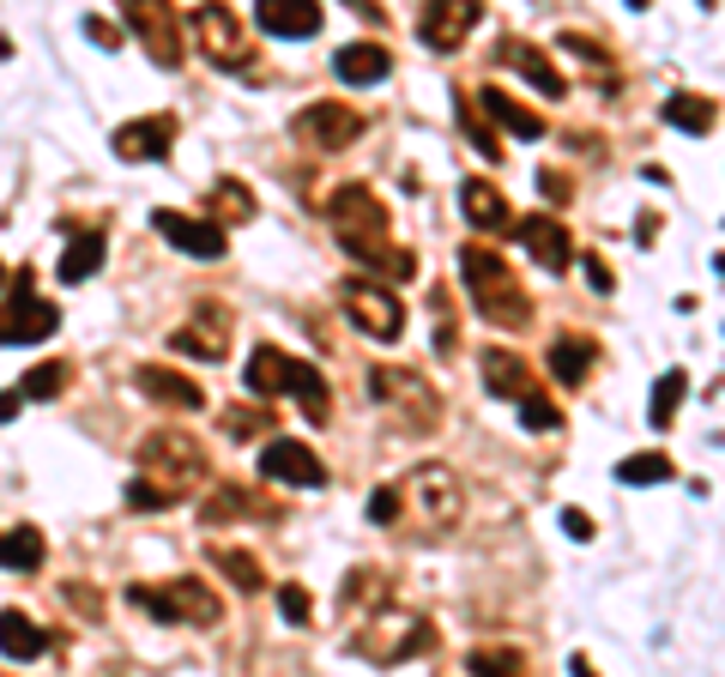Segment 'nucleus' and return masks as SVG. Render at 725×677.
<instances>
[{
	"label": "nucleus",
	"instance_id": "42",
	"mask_svg": "<svg viewBox=\"0 0 725 677\" xmlns=\"http://www.w3.org/2000/svg\"><path fill=\"white\" fill-rule=\"evenodd\" d=\"M224 430H230V436H254V430H272V411H224Z\"/></svg>",
	"mask_w": 725,
	"mask_h": 677
},
{
	"label": "nucleus",
	"instance_id": "29",
	"mask_svg": "<svg viewBox=\"0 0 725 677\" xmlns=\"http://www.w3.org/2000/svg\"><path fill=\"white\" fill-rule=\"evenodd\" d=\"M206 563L218 569L224 580L237 592H260L266 587V569H260V557H249V550H230V545H212L206 550Z\"/></svg>",
	"mask_w": 725,
	"mask_h": 677
},
{
	"label": "nucleus",
	"instance_id": "46",
	"mask_svg": "<svg viewBox=\"0 0 725 677\" xmlns=\"http://www.w3.org/2000/svg\"><path fill=\"white\" fill-rule=\"evenodd\" d=\"M127 502H133V508H176L164 490H157V484H145V478H133V484H127Z\"/></svg>",
	"mask_w": 725,
	"mask_h": 677
},
{
	"label": "nucleus",
	"instance_id": "7",
	"mask_svg": "<svg viewBox=\"0 0 725 677\" xmlns=\"http://www.w3.org/2000/svg\"><path fill=\"white\" fill-rule=\"evenodd\" d=\"M127 599L140 611H152L157 623H194V629H212V623H218V592L200 587L194 575L164 580V587H133Z\"/></svg>",
	"mask_w": 725,
	"mask_h": 677
},
{
	"label": "nucleus",
	"instance_id": "5",
	"mask_svg": "<svg viewBox=\"0 0 725 677\" xmlns=\"http://www.w3.org/2000/svg\"><path fill=\"white\" fill-rule=\"evenodd\" d=\"M399 490V508H411L418 514V526H430V533H447V526L460 521V478H454V465L430 460L418 465L405 484H393Z\"/></svg>",
	"mask_w": 725,
	"mask_h": 677
},
{
	"label": "nucleus",
	"instance_id": "49",
	"mask_svg": "<svg viewBox=\"0 0 725 677\" xmlns=\"http://www.w3.org/2000/svg\"><path fill=\"white\" fill-rule=\"evenodd\" d=\"M85 37L103 42V49H122V30H115L110 18H85Z\"/></svg>",
	"mask_w": 725,
	"mask_h": 677
},
{
	"label": "nucleus",
	"instance_id": "17",
	"mask_svg": "<svg viewBox=\"0 0 725 677\" xmlns=\"http://www.w3.org/2000/svg\"><path fill=\"white\" fill-rule=\"evenodd\" d=\"M169 140H176V115H140V122L115 127V157L127 164H152V157H169Z\"/></svg>",
	"mask_w": 725,
	"mask_h": 677
},
{
	"label": "nucleus",
	"instance_id": "14",
	"mask_svg": "<svg viewBox=\"0 0 725 677\" xmlns=\"http://www.w3.org/2000/svg\"><path fill=\"white\" fill-rule=\"evenodd\" d=\"M478 18H484L478 0H435V7H423V13H418V37H423V49L447 55V49H460V42L472 37Z\"/></svg>",
	"mask_w": 725,
	"mask_h": 677
},
{
	"label": "nucleus",
	"instance_id": "26",
	"mask_svg": "<svg viewBox=\"0 0 725 677\" xmlns=\"http://www.w3.org/2000/svg\"><path fill=\"white\" fill-rule=\"evenodd\" d=\"M460 212L478 230H503L508 225V194L496 182H484V176H466L460 182Z\"/></svg>",
	"mask_w": 725,
	"mask_h": 677
},
{
	"label": "nucleus",
	"instance_id": "41",
	"mask_svg": "<svg viewBox=\"0 0 725 677\" xmlns=\"http://www.w3.org/2000/svg\"><path fill=\"white\" fill-rule=\"evenodd\" d=\"M345 605H357V599H369V605H381V569H357V575L345 580Z\"/></svg>",
	"mask_w": 725,
	"mask_h": 677
},
{
	"label": "nucleus",
	"instance_id": "38",
	"mask_svg": "<svg viewBox=\"0 0 725 677\" xmlns=\"http://www.w3.org/2000/svg\"><path fill=\"white\" fill-rule=\"evenodd\" d=\"M684 387H689V375H684V369H665V375L653 381V406H647V411H653V423H659V430H665V423L677 418V406H684Z\"/></svg>",
	"mask_w": 725,
	"mask_h": 677
},
{
	"label": "nucleus",
	"instance_id": "30",
	"mask_svg": "<svg viewBox=\"0 0 725 677\" xmlns=\"http://www.w3.org/2000/svg\"><path fill=\"white\" fill-rule=\"evenodd\" d=\"M98 267H103V230H79V237L67 242L55 272H61V284H85Z\"/></svg>",
	"mask_w": 725,
	"mask_h": 677
},
{
	"label": "nucleus",
	"instance_id": "3",
	"mask_svg": "<svg viewBox=\"0 0 725 677\" xmlns=\"http://www.w3.org/2000/svg\"><path fill=\"white\" fill-rule=\"evenodd\" d=\"M242 375H249V394L254 399L296 394V406H303L315 423H327V411H333V387H327V375H321V369H308V363H296V357H284L279 345H260Z\"/></svg>",
	"mask_w": 725,
	"mask_h": 677
},
{
	"label": "nucleus",
	"instance_id": "12",
	"mask_svg": "<svg viewBox=\"0 0 725 677\" xmlns=\"http://www.w3.org/2000/svg\"><path fill=\"white\" fill-rule=\"evenodd\" d=\"M122 18H127V30L145 42V55H152L157 67H181V30H176L169 7H157V0H127Z\"/></svg>",
	"mask_w": 725,
	"mask_h": 677
},
{
	"label": "nucleus",
	"instance_id": "47",
	"mask_svg": "<svg viewBox=\"0 0 725 677\" xmlns=\"http://www.w3.org/2000/svg\"><path fill=\"white\" fill-rule=\"evenodd\" d=\"M435 352H454V327H447V291H435Z\"/></svg>",
	"mask_w": 725,
	"mask_h": 677
},
{
	"label": "nucleus",
	"instance_id": "2",
	"mask_svg": "<svg viewBox=\"0 0 725 677\" xmlns=\"http://www.w3.org/2000/svg\"><path fill=\"white\" fill-rule=\"evenodd\" d=\"M460 272H466V284H472V303H478V315H484L489 327H526L532 321V296H526V284L508 272V260L496 248H484V242H466L460 248Z\"/></svg>",
	"mask_w": 725,
	"mask_h": 677
},
{
	"label": "nucleus",
	"instance_id": "44",
	"mask_svg": "<svg viewBox=\"0 0 725 677\" xmlns=\"http://www.w3.org/2000/svg\"><path fill=\"white\" fill-rule=\"evenodd\" d=\"M279 617L284 623H308V592L303 587H279Z\"/></svg>",
	"mask_w": 725,
	"mask_h": 677
},
{
	"label": "nucleus",
	"instance_id": "37",
	"mask_svg": "<svg viewBox=\"0 0 725 677\" xmlns=\"http://www.w3.org/2000/svg\"><path fill=\"white\" fill-rule=\"evenodd\" d=\"M671 478V460L665 454H628V460H616V484H665Z\"/></svg>",
	"mask_w": 725,
	"mask_h": 677
},
{
	"label": "nucleus",
	"instance_id": "39",
	"mask_svg": "<svg viewBox=\"0 0 725 677\" xmlns=\"http://www.w3.org/2000/svg\"><path fill=\"white\" fill-rule=\"evenodd\" d=\"M460 127H466V140H472V145H478V152H484V157H489V164H503V157H508V152H503V145H496V133H489V127H484V115H478V110H472V103H460Z\"/></svg>",
	"mask_w": 725,
	"mask_h": 677
},
{
	"label": "nucleus",
	"instance_id": "33",
	"mask_svg": "<svg viewBox=\"0 0 725 677\" xmlns=\"http://www.w3.org/2000/svg\"><path fill=\"white\" fill-rule=\"evenodd\" d=\"M212 212H218L224 225H254V194H249V182H237V176H218V188H212ZM212 218V225H218Z\"/></svg>",
	"mask_w": 725,
	"mask_h": 677
},
{
	"label": "nucleus",
	"instance_id": "48",
	"mask_svg": "<svg viewBox=\"0 0 725 677\" xmlns=\"http://www.w3.org/2000/svg\"><path fill=\"white\" fill-rule=\"evenodd\" d=\"M538 188H544V194H550V200H557V206H562V200L574 194V182H569V176H562V169H538Z\"/></svg>",
	"mask_w": 725,
	"mask_h": 677
},
{
	"label": "nucleus",
	"instance_id": "15",
	"mask_svg": "<svg viewBox=\"0 0 725 677\" xmlns=\"http://www.w3.org/2000/svg\"><path fill=\"white\" fill-rule=\"evenodd\" d=\"M260 478L321 490V484H327V465L315 460V448H308V442H266V448H260Z\"/></svg>",
	"mask_w": 725,
	"mask_h": 677
},
{
	"label": "nucleus",
	"instance_id": "31",
	"mask_svg": "<svg viewBox=\"0 0 725 677\" xmlns=\"http://www.w3.org/2000/svg\"><path fill=\"white\" fill-rule=\"evenodd\" d=\"M665 115L677 133H713V122H720V110H713V98H696V91H677V98L665 103Z\"/></svg>",
	"mask_w": 725,
	"mask_h": 677
},
{
	"label": "nucleus",
	"instance_id": "24",
	"mask_svg": "<svg viewBox=\"0 0 725 677\" xmlns=\"http://www.w3.org/2000/svg\"><path fill=\"white\" fill-rule=\"evenodd\" d=\"M333 73L345 85H381L393 73V55L381 49V42H345V49L333 55Z\"/></svg>",
	"mask_w": 725,
	"mask_h": 677
},
{
	"label": "nucleus",
	"instance_id": "11",
	"mask_svg": "<svg viewBox=\"0 0 725 677\" xmlns=\"http://www.w3.org/2000/svg\"><path fill=\"white\" fill-rule=\"evenodd\" d=\"M430 648H435V629L423 617H387V623H376V629H362V641H357V653H369L376 665H399V660L430 653Z\"/></svg>",
	"mask_w": 725,
	"mask_h": 677
},
{
	"label": "nucleus",
	"instance_id": "25",
	"mask_svg": "<svg viewBox=\"0 0 725 677\" xmlns=\"http://www.w3.org/2000/svg\"><path fill=\"white\" fill-rule=\"evenodd\" d=\"M496 61H508V67L514 73H526L532 85H538L544 98H562V91H569V85H562V73L550 67V61L538 55V49H532L526 37H503V49H496Z\"/></svg>",
	"mask_w": 725,
	"mask_h": 677
},
{
	"label": "nucleus",
	"instance_id": "22",
	"mask_svg": "<svg viewBox=\"0 0 725 677\" xmlns=\"http://www.w3.org/2000/svg\"><path fill=\"white\" fill-rule=\"evenodd\" d=\"M254 25L266 37H315L321 30V7L315 0H260L254 7Z\"/></svg>",
	"mask_w": 725,
	"mask_h": 677
},
{
	"label": "nucleus",
	"instance_id": "34",
	"mask_svg": "<svg viewBox=\"0 0 725 677\" xmlns=\"http://www.w3.org/2000/svg\"><path fill=\"white\" fill-rule=\"evenodd\" d=\"M466 672L472 677H526V660L514 648H472L466 653Z\"/></svg>",
	"mask_w": 725,
	"mask_h": 677
},
{
	"label": "nucleus",
	"instance_id": "45",
	"mask_svg": "<svg viewBox=\"0 0 725 677\" xmlns=\"http://www.w3.org/2000/svg\"><path fill=\"white\" fill-rule=\"evenodd\" d=\"M562 49H574V55L586 61V67H605V49L593 37H581V30H562Z\"/></svg>",
	"mask_w": 725,
	"mask_h": 677
},
{
	"label": "nucleus",
	"instance_id": "36",
	"mask_svg": "<svg viewBox=\"0 0 725 677\" xmlns=\"http://www.w3.org/2000/svg\"><path fill=\"white\" fill-rule=\"evenodd\" d=\"M61 387H67V363H61V357H49V363L25 369V381H18L13 394H18V399H55Z\"/></svg>",
	"mask_w": 725,
	"mask_h": 677
},
{
	"label": "nucleus",
	"instance_id": "1",
	"mask_svg": "<svg viewBox=\"0 0 725 677\" xmlns=\"http://www.w3.org/2000/svg\"><path fill=\"white\" fill-rule=\"evenodd\" d=\"M327 225H333L339 248H345L351 260H362L369 272H387V279H411V272H418V254L393 248L387 206L376 200V188H362V182L333 188V200H327Z\"/></svg>",
	"mask_w": 725,
	"mask_h": 677
},
{
	"label": "nucleus",
	"instance_id": "35",
	"mask_svg": "<svg viewBox=\"0 0 725 677\" xmlns=\"http://www.w3.org/2000/svg\"><path fill=\"white\" fill-rule=\"evenodd\" d=\"M200 514H206V521H237V514H260V502H254L242 484H218V490L200 502Z\"/></svg>",
	"mask_w": 725,
	"mask_h": 677
},
{
	"label": "nucleus",
	"instance_id": "28",
	"mask_svg": "<svg viewBox=\"0 0 725 677\" xmlns=\"http://www.w3.org/2000/svg\"><path fill=\"white\" fill-rule=\"evenodd\" d=\"M0 653H7V660H42V653H49V635H42L25 611H0Z\"/></svg>",
	"mask_w": 725,
	"mask_h": 677
},
{
	"label": "nucleus",
	"instance_id": "51",
	"mask_svg": "<svg viewBox=\"0 0 725 677\" xmlns=\"http://www.w3.org/2000/svg\"><path fill=\"white\" fill-rule=\"evenodd\" d=\"M562 533H569V538H593V521H586L581 508H562Z\"/></svg>",
	"mask_w": 725,
	"mask_h": 677
},
{
	"label": "nucleus",
	"instance_id": "50",
	"mask_svg": "<svg viewBox=\"0 0 725 677\" xmlns=\"http://www.w3.org/2000/svg\"><path fill=\"white\" fill-rule=\"evenodd\" d=\"M586 279H593V291H611V284H616V272L605 267V254H586Z\"/></svg>",
	"mask_w": 725,
	"mask_h": 677
},
{
	"label": "nucleus",
	"instance_id": "6",
	"mask_svg": "<svg viewBox=\"0 0 725 677\" xmlns=\"http://www.w3.org/2000/svg\"><path fill=\"white\" fill-rule=\"evenodd\" d=\"M369 394H376V406H387L399 423H411V430H435V423H442V399H435L430 381L411 375V369L376 363L369 369Z\"/></svg>",
	"mask_w": 725,
	"mask_h": 677
},
{
	"label": "nucleus",
	"instance_id": "19",
	"mask_svg": "<svg viewBox=\"0 0 725 677\" xmlns=\"http://www.w3.org/2000/svg\"><path fill=\"white\" fill-rule=\"evenodd\" d=\"M152 225L164 230V237L176 242L181 254H194V260H224V225H212V218H188V212H157Z\"/></svg>",
	"mask_w": 725,
	"mask_h": 677
},
{
	"label": "nucleus",
	"instance_id": "40",
	"mask_svg": "<svg viewBox=\"0 0 725 677\" xmlns=\"http://www.w3.org/2000/svg\"><path fill=\"white\" fill-rule=\"evenodd\" d=\"M520 423H526V430H562V411H557V399L526 394L520 399Z\"/></svg>",
	"mask_w": 725,
	"mask_h": 677
},
{
	"label": "nucleus",
	"instance_id": "21",
	"mask_svg": "<svg viewBox=\"0 0 725 677\" xmlns=\"http://www.w3.org/2000/svg\"><path fill=\"white\" fill-rule=\"evenodd\" d=\"M472 110L489 115V122L503 127V133H514V140H544V115H532L526 103H514L503 85H484V91L472 98Z\"/></svg>",
	"mask_w": 725,
	"mask_h": 677
},
{
	"label": "nucleus",
	"instance_id": "43",
	"mask_svg": "<svg viewBox=\"0 0 725 677\" xmlns=\"http://www.w3.org/2000/svg\"><path fill=\"white\" fill-rule=\"evenodd\" d=\"M399 514H405V508H399V490H376V496H369V521H376V526H393Z\"/></svg>",
	"mask_w": 725,
	"mask_h": 677
},
{
	"label": "nucleus",
	"instance_id": "16",
	"mask_svg": "<svg viewBox=\"0 0 725 677\" xmlns=\"http://www.w3.org/2000/svg\"><path fill=\"white\" fill-rule=\"evenodd\" d=\"M514 237H520V248H526L544 272H569V260H574V237L557 225V218H550V212H532V218H520Z\"/></svg>",
	"mask_w": 725,
	"mask_h": 677
},
{
	"label": "nucleus",
	"instance_id": "27",
	"mask_svg": "<svg viewBox=\"0 0 725 677\" xmlns=\"http://www.w3.org/2000/svg\"><path fill=\"white\" fill-rule=\"evenodd\" d=\"M593 363H599V345L586 333H562L557 345H550V369H557L562 387H581V381L593 375Z\"/></svg>",
	"mask_w": 725,
	"mask_h": 677
},
{
	"label": "nucleus",
	"instance_id": "52",
	"mask_svg": "<svg viewBox=\"0 0 725 677\" xmlns=\"http://www.w3.org/2000/svg\"><path fill=\"white\" fill-rule=\"evenodd\" d=\"M18 406H25L18 394H0V423H7V418H18Z\"/></svg>",
	"mask_w": 725,
	"mask_h": 677
},
{
	"label": "nucleus",
	"instance_id": "53",
	"mask_svg": "<svg viewBox=\"0 0 725 677\" xmlns=\"http://www.w3.org/2000/svg\"><path fill=\"white\" fill-rule=\"evenodd\" d=\"M569 672H574V677H599V672H593V665L581 660V653H574V660H569Z\"/></svg>",
	"mask_w": 725,
	"mask_h": 677
},
{
	"label": "nucleus",
	"instance_id": "18",
	"mask_svg": "<svg viewBox=\"0 0 725 677\" xmlns=\"http://www.w3.org/2000/svg\"><path fill=\"white\" fill-rule=\"evenodd\" d=\"M224 327H230V315L218 309V303H200V321L194 327H176L169 333V352H181V357H200V363H224Z\"/></svg>",
	"mask_w": 725,
	"mask_h": 677
},
{
	"label": "nucleus",
	"instance_id": "10",
	"mask_svg": "<svg viewBox=\"0 0 725 677\" xmlns=\"http://www.w3.org/2000/svg\"><path fill=\"white\" fill-rule=\"evenodd\" d=\"M291 133L308 145V152H321V157H333V152H345L351 140L362 133V115L351 110V103H333V98H315L303 115L291 122Z\"/></svg>",
	"mask_w": 725,
	"mask_h": 677
},
{
	"label": "nucleus",
	"instance_id": "13",
	"mask_svg": "<svg viewBox=\"0 0 725 677\" xmlns=\"http://www.w3.org/2000/svg\"><path fill=\"white\" fill-rule=\"evenodd\" d=\"M194 30H200V42H206V61H212V67H230V73L249 67L254 49H249V37H242V25H237V13H230V7H200Z\"/></svg>",
	"mask_w": 725,
	"mask_h": 677
},
{
	"label": "nucleus",
	"instance_id": "32",
	"mask_svg": "<svg viewBox=\"0 0 725 677\" xmlns=\"http://www.w3.org/2000/svg\"><path fill=\"white\" fill-rule=\"evenodd\" d=\"M0 569H13V575L42 569V533H37V526H13V533H0Z\"/></svg>",
	"mask_w": 725,
	"mask_h": 677
},
{
	"label": "nucleus",
	"instance_id": "4",
	"mask_svg": "<svg viewBox=\"0 0 725 677\" xmlns=\"http://www.w3.org/2000/svg\"><path fill=\"white\" fill-rule=\"evenodd\" d=\"M140 478L157 484L169 502H181L188 490L206 484V448L188 430H152V436H140Z\"/></svg>",
	"mask_w": 725,
	"mask_h": 677
},
{
	"label": "nucleus",
	"instance_id": "8",
	"mask_svg": "<svg viewBox=\"0 0 725 677\" xmlns=\"http://www.w3.org/2000/svg\"><path fill=\"white\" fill-rule=\"evenodd\" d=\"M339 303H345L351 327H362V333L381 338V345H393V338L405 333V303L381 279H345L339 284Z\"/></svg>",
	"mask_w": 725,
	"mask_h": 677
},
{
	"label": "nucleus",
	"instance_id": "23",
	"mask_svg": "<svg viewBox=\"0 0 725 677\" xmlns=\"http://www.w3.org/2000/svg\"><path fill=\"white\" fill-rule=\"evenodd\" d=\"M478 369H484V381H489V394L496 399H526V394H538V381H532V369L520 363L514 352H503V345H489L484 357H478Z\"/></svg>",
	"mask_w": 725,
	"mask_h": 677
},
{
	"label": "nucleus",
	"instance_id": "20",
	"mask_svg": "<svg viewBox=\"0 0 725 677\" xmlns=\"http://www.w3.org/2000/svg\"><path fill=\"white\" fill-rule=\"evenodd\" d=\"M133 387H140L152 406H169V411H200L206 406V394H200L194 381L181 375V369H164V363H145L140 375H133Z\"/></svg>",
	"mask_w": 725,
	"mask_h": 677
},
{
	"label": "nucleus",
	"instance_id": "9",
	"mask_svg": "<svg viewBox=\"0 0 725 677\" xmlns=\"http://www.w3.org/2000/svg\"><path fill=\"white\" fill-rule=\"evenodd\" d=\"M30 267L13 279V296L0 303V345H37V338H49L61 327V309L55 303H42V296H30Z\"/></svg>",
	"mask_w": 725,
	"mask_h": 677
}]
</instances>
